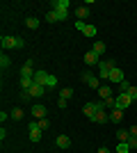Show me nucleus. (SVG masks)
Segmentation results:
<instances>
[{"label":"nucleus","mask_w":137,"mask_h":153,"mask_svg":"<svg viewBox=\"0 0 137 153\" xmlns=\"http://www.w3.org/2000/svg\"><path fill=\"white\" fill-rule=\"evenodd\" d=\"M50 7H53V12L57 14V21H66L71 2H69V0H53V2H50Z\"/></svg>","instance_id":"obj_1"},{"label":"nucleus","mask_w":137,"mask_h":153,"mask_svg":"<svg viewBox=\"0 0 137 153\" xmlns=\"http://www.w3.org/2000/svg\"><path fill=\"white\" fill-rule=\"evenodd\" d=\"M133 105V98L128 94H117L114 96V110H128Z\"/></svg>","instance_id":"obj_2"},{"label":"nucleus","mask_w":137,"mask_h":153,"mask_svg":"<svg viewBox=\"0 0 137 153\" xmlns=\"http://www.w3.org/2000/svg\"><path fill=\"white\" fill-rule=\"evenodd\" d=\"M114 69V59H107V62H101L98 64V78L101 80H107L110 78V71Z\"/></svg>","instance_id":"obj_3"},{"label":"nucleus","mask_w":137,"mask_h":153,"mask_svg":"<svg viewBox=\"0 0 137 153\" xmlns=\"http://www.w3.org/2000/svg\"><path fill=\"white\" fill-rule=\"evenodd\" d=\"M82 80L89 85L91 89L98 91V87H101V78H98V76H94V73H82Z\"/></svg>","instance_id":"obj_4"},{"label":"nucleus","mask_w":137,"mask_h":153,"mask_svg":"<svg viewBox=\"0 0 137 153\" xmlns=\"http://www.w3.org/2000/svg\"><path fill=\"white\" fill-rule=\"evenodd\" d=\"M27 130H30V142H39V140H41V128L37 126V119H34V121H30Z\"/></svg>","instance_id":"obj_5"},{"label":"nucleus","mask_w":137,"mask_h":153,"mask_svg":"<svg viewBox=\"0 0 137 153\" xmlns=\"http://www.w3.org/2000/svg\"><path fill=\"white\" fill-rule=\"evenodd\" d=\"M32 66H34L32 59H25V62H23V69H21V78H32V80H34V71H32Z\"/></svg>","instance_id":"obj_6"},{"label":"nucleus","mask_w":137,"mask_h":153,"mask_svg":"<svg viewBox=\"0 0 137 153\" xmlns=\"http://www.w3.org/2000/svg\"><path fill=\"white\" fill-rule=\"evenodd\" d=\"M107 80H110L112 85H121V82H124V71L114 66V69L110 71V78H107Z\"/></svg>","instance_id":"obj_7"},{"label":"nucleus","mask_w":137,"mask_h":153,"mask_svg":"<svg viewBox=\"0 0 137 153\" xmlns=\"http://www.w3.org/2000/svg\"><path fill=\"white\" fill-rule=\"evenodd\" d=\"M0 44H2V51H7V48H16V37H12V34H2V37H0Z\"/></svg>","instance_id":"obj_8"},{"label":"nucleus","mask_w":137,"mask_h":153,"mask_svg":"<svg viewBox=\"0 0 137 153\" xmlns=\"http://www.w3.org/2000/svg\"><path fill=\"white\" fill-rule=\"evenodd\" d=\"M44 91H46L44 85H37V82H34L32 87H30V91H27V96H30V98H41V96H44Z\"/></svg>","instance_id":"obj_9"},{"label":"nucleus","mask_w":137,"mask_h":153,"mask_svg":"<svg viewBox=\"0 0 137 153\" xmlns=\"http://www.w3.org/2000/svg\"><path fill=\"white\" fill-rule=\"evenodd\" d=\"M107 98H112V87L110 85H101L98 87V101H107Z\"/></svg>","instance_id":"obj_10"},{"label":"nucleus","mask_w":137,"mask_h":153,"mask_svg":"<svg viewBox=\"0 0 137 153\" xmlns=\"http://www.w3.org/2000/svg\"><path fill=\"white\" fill-rule=\"evenodd\" d=\"M85 64L87 66H98V64H101V59H98V55L94 51H87L85 53Z\"/></svg>","instance_id":"obj_11"},{"label":"nucleus","mask_w":137,"mask_h":153,"mask_svg":"<svg viewBox=\"0 0 137 153\" xmlns=\"http://www.w3.org/2000/svg\"><path fill=\"white\" fill-rule=\"evenodd\" d=\"M89 121H91V123H107V121H110V114H107L105 110H101V112H96V114L91 117Z\"/></svg>","instance_id":"obj_12"},{"label":"nucleus","mask_w":137,"mask_h":153,"mask_svg":"<svg viewBox=\"0 0 137 153\" xmlns=\"http://www.w3.org/2000/svg\"><path fill=\"white\" fill-rule=\"evenodd\" d=\"M55 144H57L59 149H69L71 146V137H69V135H57V137H55Z\"/></svg>","instance_id":"obj_13"},{"label":"nucleus","mask_w":137,"mask_h":153,"mask_svg":"<svg viewBox=\"0 0 137 153\" xmlns=\"http://www.w3.org/2000/svg\"><path fill=\"white\" fill-rule=\"evenodd\" d=\"M82 112H85V117H87V119H91V117L96 114V103H94V101L85 103V105H82Z\"/></svg>","instance_id":"obj_14"},{"label":"nucleus","mask_w":137,"mask_h":153,"mask_svg":"<svg viewBox=\"0 0 137 153\" xmlns=\"http://www.w3.org/2000/svg\"><path fill=\"white\" fill-rule=\"evenodd\" d=\"M32 117H34V119H46V108L41 105V103L32 105Z\"/></svg>","instance_id":"obj_15"},{"label":"nucleus","mask_w":137,"mask_h":153,"mask_svg":"<svg viewBox=\"0 0 137 153\" xmlns=\"http://www.w3.org/2000/svg\"><path fill=\"white\" fill-rule=\"evenodd\" d=\"M48 76H50V73H46V71H34V82H37V85H44V87H46Z\"/></svg>","instance_id":"obj_16"},{"label":"nucleus","mask_w":137,"mask_h":153,"mask_svg":"<svg viewBox=\"0 0 137 153\" xmlns=\"http://www.w3.org/2000/svg\"><path fill=\"white\" fill-rule=\"evenodd\" d=\"M89 14H91L89 7H76V21H85Z\"/></svg>","instance_id":"obj_17"},{"label":"nucleus","mask_w":137,"mask_h":153,"mask_svg":"<svg viewBox=\"0 0 137 153\" xmlns=\"http://www.w3.org/2000/svg\"><path fill=\"white\" fill-rule=\"evenodd\" d=\"M25 25L30 27V30H37V27L41 25V21L37 19V16H27V19H25Z\"/></svg>","instance_id":"obj_18"},{"label":"nucleus","mask_w":137,"mask_h":153,"mask_svg":"<svg viewBox=\"0 0 137 153\" xmlns=\"http://www.w3.org/2000/svg\"><path fill=\"white\" fill-rule=\"evenodd\" d=\"M32 85H34V80H32V78H21V89H23V94H27Z\"/></svg>","instance_id":"obj_19"},{"label":"nucleus","mask_w":137,"mask_h":153,"mask_svg":"<svg viewBox=\"0 0 137 153\" xmlns=\"http://www.w3.org/2000/svg\"><path fill=\"white\" fill-rule=\"evenodd\" d=\"M91 51H94V53H96V55H98V57H101V55H103V53L107 51V46H105L103 41H96V44L91 46Z\"/></svg>","instance_id":"obj_20"},{"label":"nucleus","mask_w":137,"mask_h":153,"mask_svg":"<svg viewBox=\"0 0 137 153\" xmlns=\"http://www.w3.org/2000/svg\"><path fill=\"white\" fill-rule=\"evenodd\" d=\"M121 119H124V110H112V112H110V121L119 123Z\"/></svg>","instance_id":"obj_21"},{"label":"nucleus","mask_w":137,"mask_h":153,"mask_svg":"<svg viewBox=\"0 0 137 153\" xmlns=\"http://www.w3.org/2000/svg\"><path fill=\"white\" fill-rule=\"evenodd\" d=\"M9 117H12L14 121H21V119H23V108H19V105H16V108L9 112Z\"/></svg>","instance_id":"obj_22"},{"label":"nucleus","mask_w":137,"mask_h":153,"mask_svg":"<svg viewBox=\"0 0 137 153\" xmlns=\"http://www.w3.org/2000/svg\"><path fill=\"white\" fill-rule=\"evenodd\" d=\"M9 64H12V59L5 55V51H2V55H0V69L5 71V69H9Z\"/></svg>","instance_id":"obj_23"},{"label":"nucleus","mask_w":137,"mask_h":153,"mask_svg":"<svg viewBox=\"0 0 137 153\" xmlns=\"http://www.w3.org/2000/svg\"><path fill=\"white\" fill-rule=\"evenodd\" d=\"M117 140L119 142H128L130 140V133H128V130H117Z\"/></svg>","instance_id":"obj_24"},{"label":"nucleus","mask_w":137,"mask_h":153,"mask_svg":"<svg viewBox=\"0 0 137 153\" xmlns=\"http://www.w3.org/2000/svg\"><path fill=\"white\" fill-rule=\"evenodd\" d=\"M71 96H73V89H71V87H64V89L59 91V98H66V101H69Z\"/></svg>","instance_id":"obj_25"},{"label":"nucleus","mask_w":137,"mask_h":153,"mask_svg":"<svg viewBox=\"0 0 137 153\" xmlns=\"http://www.w3.org/2000/svg\"><path fill=\"white\" fill-rule=\"evenodd\" d=\"M114 151H117V153H128V151H130V146H128V142H119V146L114 149Z\"/></svg>","instance_id":"obj_26"},{"label":"nucleus","mask_w":137,"mask_h":153,"mask_svg":"<svg viewBox=\"0 0 137 153\" xmlns=\"http://www.w3.org/2000/svg\"><path fill=\"white\" fill-rule=\"evenodd\" d=\"M46 23H57V14L53 12V9H50V12H46Z\"/></svg>","instance_id":"obj_27"},{"label":"nucleus","mask_w":137,"mask_h":153,"mask_svg":"<svg viewBox=\"0 0 137 153\" xmlns=\"http://www.w3.org/2000/svg\"><path fill=\"white\" fill-rule=\"evenodd\" d=\"M82 34H85V37H96V25H87Z\"/></svg>","instance_id":"obj_28"},{"label":"nucleus","mask_w":137,"mask_h":153,"mask_svg":"<svg viewBox=\"0 0 137 153\" xmlns=\"http://www.w3.org/2000/svg\"><path fill=\"white\" fill-rule=\"evenodd\" d=\"M37 126H39L41 130H46V128L50 126V121H48V119H37Z\"/></svg>","instance_id":"obj_29"},{"label":"nucleus","mask_w":137,"mask_h":153,"mask_svg":"<svg viewBox=\"0 0 137 153\" xmlns=\"http://www.w3.org/2000/svg\"><path fill=\"white\" fill-rule=\"evenodd\" d=\"M126 94H128V96H130V98H133V103L137 101V87H133V85H130V89L126 91Z\"/></svg>","instance_id":"obj_30"},{"label":"nucleus","mask_w":137,"mask_h":153,"mask_svg":"<svg viewBox=\"0 0 137 153\" xmlns=\"http://www.w3.org/2000/svg\"><path fill=\"white\" fill-rule=\"evenodd\" d=\"M119 89H121V91H119V94H126V91L130 89V82H128V80H124V82L119 85Z\"/></svg>","instance_id":"obj_31"},{"label":"nucleus","mask_w":137,"mask_h":153,"mask_svg":"<svg viewBox=\"0 0 137 153\" xmlns=\"http://www.w3.org/2000/svg\"><path fill=\"white\" fill-rule=\"evenodd\" d=\"M128 133H130V137H137V123H133V126L128 128Z\"/></svg>","instance_id":"obj_32"},{"label":"nucleus","mask_w":137,"mask_h":153,"mask_svg":"<svg viewBox=\"0 0 137 153\" xmlns=\"http://www.w3.org/2000/svg\"><path fill=\"white\" fill-rule=\"evenodd\" d=\"M128 146H130V151L137 149V137H130V140H128Z\"/></svg>","instance_id":"obj_33"},{"label":"nucleus","mask_w":137,"mask_h":153,"mask_svg":"<svg viewBox=\"0 0 137 153\" xmlns=\"http://www.w3.org/2000/svg\"><path fill=\"white\" fill-rule=\"evenodd\" d=\"M105 108L114 110V96H112V98H107V101H105Z\"/></svg>","instance_id":"obj_34"},{"label":"nucleus","mask_w":137,"mask_h":153,"mask_svg":"<svg viewBox=\"0 0 137 153\" xmlns=\"http://www.w3.org/2000/svg\"><path fill=\"white\" fill-rule=\"evenodd\" d=\"M76 27H78L80 32H85V27H87V25H85V21H76Z\"/></svg>","instance_id":"obj_35"},{"label":"nucleus","mask_w":137,"mask_h":153,"mask_svg":"<svg viewBox=\"0 0 137 153\" xmlns=\"http://www.w3.org/2000/svg\"><path fill=\"white\" fill-rule=\"evenodd\" d=\"M7 119H12V117H9V114H7V112H5V110H2V112H0V121L5 123V121H7Z\"/></svg>","instance_id":"obj_36"},{"label":"nucleus","mask_w":137,"mask_h":153,"mask_svg":"<svg viewBox=\"0 0 137 153\" xmlns=\"http://www.w3.org/2000/svg\"><path fill=\"white\" fill-rule=\"evenodd\" d=\"M25 46V39H21V37H16V48H23Z\"/></svg>","instance_id":"obj_37"},{"label":"nucleus","mask_w":137,"mask_h":153,"mask_svg":"<svg viewBox=\"0 0 137 153\" xmlns=\"http://www.w3.org/2000/svg\"><path fill=\"white\" fill-rule=\"evenodd\" d=\"M57 108H59V110L66 108V98H57Z\"/></svg>","instance_id":"obj_38"},{"label":"nucleus","mask_w":137,"mask_h":153,"mask_svg":"<svg viewBox=\"0 0 137 153\" xmlns=\"http://www.w3.org/2000/svg\"><path fill=\"white\" fill-rule=\"evenodd\" d=\"M5 137H7V130H5V126H2V128H0V140L5 142Z\"/></svg>","instance_id":"obj_39"},{"label":"nucleus","mask_w":137,"mask_h":153,"mask_svg":"<svg viewBox=\"0 0 137 153\" xmlns=\"http://www.w3.org/2000/svg\"><path fill=\"white\" fill-rule=\"evenodd\" d=\"M96 153H110V149H105V146H101V149H98Z\"/></svg>","instance_id":"obj_40"},{"label":"nucleus","mask_w":137,"mask_h":153,"mask_svg":"<svg viewBox=\"0 0 137 153\" xmlns=\"http://www.w3.org/2000/svg\"><path fill=\"white\" fill-rule=\"evenodd\" d=\"M114 153H117V151H114Z\"/></svg>","instance_id":"obj_41"}]
</instances>
